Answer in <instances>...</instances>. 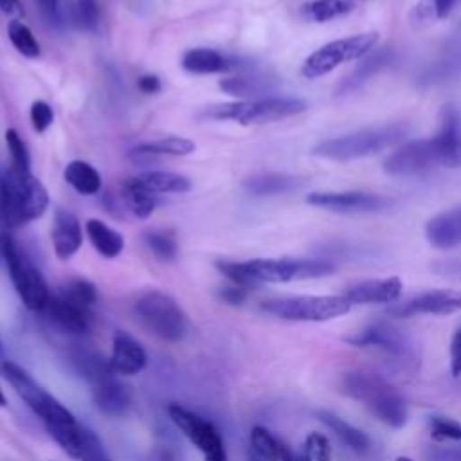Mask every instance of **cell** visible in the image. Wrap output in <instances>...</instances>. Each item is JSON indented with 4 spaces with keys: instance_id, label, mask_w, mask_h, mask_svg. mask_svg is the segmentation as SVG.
Segmentation results:
<instances>
[{
    "instance_id": "obj_1",
    "label": "cell",
    "mask_w": 461,
    "mask_h": 461,
    "mask_svg": "<svg viewBox=\"0 0 461 461\" xmlns=\"http://www.w3.org/2000/svg\"><path fill=\"white\" fill-rule=\"evenodd\" d=\"M0 373L11 384L14 393L25 402V405L43 421L52 439L74 459L79 457L83 425L77 423L74 414L58 402L49 391H45L22 366L5 360L0 364Z\"/></svg>"
},
{
    "instance_id": "obj_2",
    "label": "cell",
    "mask_w": 461,
    "mask_h": 461,
    "mask_svg": "<svg viewBox=\"0 0 461 461\" xmlns=\"http://www.w3.org/2000/svg\"><path fill=\"white\" fill-rule=\"evenodd\" d=\"M218 270L234 285L250 288L261 283H290L324 277L335 267L324 259L294 258H256L247 261H218Z\"/></svg>"
},
{
    "instance_id": "obj_3",
    "label": "cell",
    "mask_w": 461,
    "mask_h": 461,
    "mask_svg": "<svg viewBox=\"0 0 461 461\" xmlns=\"http://www.w3.org/2000/svg\"><path fill=\"white\" fill-rule=\"evenodd\" d=\"M47 205V189L31 171L7 167L0 173V221L9 230L41 218Z\"/></svg>"
},
{
    "instance_id": "obj_4",
    "label": "cell",
    "mask_w": 461,
    "mask_h": 461,
    "mask_svg": "<svg viewBox=\"0 0 461 461\" xmlns=\"http://www.w3.org/2000/svg\"><path fill=\"white\" fill-rule=\"evenodd\" d=\"M342 391L364 403L369 412L387 427L400 429L407 421L403 396L385 378L371 371H349L342 376Z\"/></svg>"
},
{
    "instance_id": "obj_5",
    "label": "cell",
    "mask_w": 461,
    "mask_h": 461,
    "mask_svg": "<svg viewBox=\"0 0 461 461\" xmlns=\"http://www.w3.org/2000/svg\"><path fill=\"white\" fill-rule=\"evenodd\" d=\"M407 135V128L403 124H389L378 128H366L353 133H346L340 137L326 139L313 146V155L346 162L362 157L375 155L385 148L398 144Z\"/></svg>"
},
{
    "instance_id": "obj_6",
    "label": "cell",
    "mask_w": 461,
    "mask_h": 461,
    "mask_svg": "<svg viewBox=\"0 0 461 461\" xmlns=\"http://www.w3.org/2000/svg\"><path fill=\"white\" fill-rule=\"evenodd\" d=\"M133 312L149 333L166 342H182L189 335L187 313L169 294L149 290L135 301Z\"/></svg>"
},
{
    "instance_id": "obj_7",
    "label": "cell",
    "mask_w": 461,
    "mask_h": 461,
    "mask_svg": "<svg viewBox=\"0 0 461 461\" xmlns=\"http://www.w3.org/2000/svg\"><path fill=\"white\" fill-rule=\"evenodd\" d=\"M306 110V103L297 97H258L207 106L203 115L216 121H234L238 124H265L281 121Z\"/></svg>"
},
{
    "instance_id": "obj_8",
    "label": "cell",
    "mask_w": 461,
    "mask_h": 461,
    "mask_svg": "<svg viewBox=\"0 0 461 461\" xmlns=\"http://www.w3.org/2000/svg\"><path fill=\"white\" fill-rule=\"evenodd\" d=\"M263 310L283 321L326 322L346 315L351 303L340 295H288L263 301Z\"/></svg>"
},
{
    "instance_id": "obj_9",
    "label": "cell",
    "mask_w": 461,
    "mask_h": 461,
    "mask_svg": "<svg viewBox=\"0 0 461 461\" xmlns=\"http://www.w3.org/2000/svg\"><path fill=\"white\" fill-rule=\"evenodd\" d=\"M2 259L7 265L13 286L25 308H29L31 312H43L50 297L47 283L41 272L23 254V250L18 247L11 234L4 241Z\"/></svg>"
},
{
    "instance_id": "obj_10",
    "label": "cell",
    "mask_w": 461,
    "mask_h": 461,
    "mask_svg": "<svg viewBox=\"0 0 461 461\" xmlns=\"http://www.w3.org/2000/svg\"><path fill=\"white\" fill-rule=\"evenodd\" d=\"M378 41V32H360L348 38L333 40L313 50L303 63L301 72L308 79L326 76L339 65L366 56Z\"/></svg>"
},
{
    "instance_id": "obj_11",
    "label": "cell",
    "mask_w": 461,
    "mask_h": 461,
    "mask_svg": "<svg viewBox=\"0 0 461 461\" xmlns=\"http://www.w3.org/2000/svg\"><path fill=\"white\" fill-rule=\"evenodd\" d=\"M167 414L189 443L198 448L203 461H229L225 441L214 423L180 403H169Z\"/></svg>"
},
{
    "instance_id": "obj_12",
    "label": "cell",
    "mask_w": 461,
    "mask_h": 461,
    "mask_svg": "<svg viewBox=\"0 0 461 461\" xmlns=\"http://www.w3.org/2000/svg\"><path fill=\"white\" fill-rule=\"evenodd\" d=\"M348 340L358 348H373L380 351L389 362L398 364L400 367H405V369L409 367L414 369L418 362L416 351L411 340L400 330L384 322L371 324L362 331H358L355 337H349Z\"/></svg>"
},
{
    "instance_id": "obj_13",
    "label": "cell",
    "mask_w": 461,
    "mask_h": 461,
    "mask_svg": "<svg viewBox=\"0 0 461 461\" xmlns=\"http://www.w3.org/2000/svg\"><path fill=\"white\" fill-rule=\"evenodd\" d=\"M439 166V157L432 139H414L393 151L385 162L384 171L394 176L421 175Z\"/></svg>"
},
{
    "instance_id": "obj_14",
    "label": "cell",
    "mask_w": 461,
    "mask_h": 461,
    "mask_svg": "<svg viewBox=\"0 0 461 461\" xmlns=\"http://www.w3.org/2000/svg\"><path fill=\"white\" fill-rule=\"evenodd\" d=\"M306 203L333 212H375L391 205L393 200L362 191H315L306 194Z\"/></svg>"
},
{
    "instance_id": "obj_15",
    "label": "cell",
    "mask_w": 461,
    "mask_h": 461,
    "mask_svg": "<svg viewBox=\"0 0 461 461\" xmlns=\"http://www.w3.org/2000/svg\"><path fill=\"white\" fill-rule=\"evenodd\" d=\"M461 312V288H436L412 295L389 310L394 317L450 315Z\"/></svg>"
},
{
    "instance_id": "obj_16",
    "label": "cell",
    "mask_w": 461,
    "mask_h": 461,
    "mask_svg": "<svg viewBox=\"0 0 461 461\" xmlns=\"http://www.w3.org/2000/svg\"><path fill=\"white\" fill-rule=\"evenodd\" d=\"M443 167H461V110L448 103L439 112V128L432 137Z\"/></svg>"
},
{
    "instance_id": "obj_17",
    "label": "cell",
    "mask_w": 461,
    "mask_h": 461,
    "mask_svg": "<svg viewBox=\"0 0 461 461\" xmlns=\"http://www.w3.org/2000/svg\"><path fill=\"white\" fill-rule=\"evenodd\" d=\"M403 285L398 277H382V279H366L353 283L342 290V295L351 304H378V303H394L400 299Z\"/></svg>"
},
{
    "instance_id": "obj_18",
    "label": "cell",
    "mask_w": 461,
    "mask_h": 461,
    "mask_svg": "<svg viewBox=\"0 0 461 461\" xmlns=\"http://www.w3.org/2000/svg\"><path fill=\"white\" fill-rule=\"evenodd\" d=\"M92 402L101 414L121 418L131 405V393L128 385L117 380V375H110L92 384Z\"/></svg>"
},
{
    "instance_id": "obj_19",
    "label": "cell",
    "mask_w": 461,
    "mask_h": 461,
    "mask_svg": "<svg viewBox=\"0 0 461 461\" xmlns=\"http://www.w3.org/2000/svg\"><path fill=\"white\" fill-rule=\"evenodd\" d=\"M110 367L115 375L131 376L140 373L148 364L146 349L131 335L117 331L112 342V355L108 358Z\"/></svg>"
},
{
    "instance_id": "obj_20",
    "label": "cell",
    "mask_w": 461,
    "mask_h": 461,
    "mask_svg": "<svg viewBox=\"0 0 461 461\" xmlns=\"http://www.w3.org/2000/svg\"><path fill=\"white\" fill-rule=\"evenodd\" d=\"M50 238L54 252L59 259L72 258L83 243V230L76 214L67 209H56Z\"/></svg>"
},
{
    "instance_id": "obj_21",
    "label": "cell",
    "mask_w": 461,
    "mask_h": 461,
    "mask_svg": "<svg viewBox=\"0 0 461 461\" xmlns=\"http://www.w3.org/2000/svg\"><path fill=\"white\" fill-rule=\"evenodd\" d=\"M427 241L439 249L448 250L461 245V205L432 216L425 225Z\"/></svg>"
},
{
    "instance_id": "obj_22",
    "label": "cell",
    "mask_w": 461,
    "mask_h": 461,
    "mask_svg": "<svg viewBox=\"0 0 461 461\" xmlns=\"http://www.w3.org/2000/svg\"><path fill=\"white\" fill-rule=\"evenodd\" d=\"M50 319L65 331H70V333H85L88 331L90 328V322H88V313H86V308H81L77 306L76 303L68 301L67 297H63L61 294H50L49 297V303L45 306V310Z\"/></svg>"
},
{
    "instance_id": "obj_23",
    "label": "cell",
    "mask_w": 461,
    "mask_h": 461,
    "mask_svg": "<svg viewBox=\"0 0 461 461\" xmlns=\"http://www.w3.org/2000/svg\"><path fill=\"white\" fill-rule=\"evenodd\" d=\"M249 461H295V454L268 429L254 427L250 430Z\"/></svg>"
},
{
    "instance_id": "obj_24",
    "label": "cell",
    "mask_w": 461,
    "mask_h": 461,
    "mask_svg": "<svg viewBox=\"0 0 461 461\" xmlns=\"http://www.w3.org/2000/svg\"><path fill=\"white\" fill-rule=\"evenodd\" d=\"M85 232L92 243V247L106 259L117 258L124 249V238L121 232L106 225L103 220L90 218L85 223Z\"/></svg>"
},
{
    "instance_id": "obj_25",
    "label": "cell",
    "mask_w": 461,
    "mask_h": 461,
    "mask_svg": "<svg viewBox=\"0 0 461 461\" xmlns=\"http://www.w3.org/2000/svg\"><path fill=\"white\" fill-rule=\"evenodd\" d=\"M393 59V50L391 49H378L371 54H367L362 63L348 76L340 81L337 94L344 95L351 90H357L360 85H364L371 76H375L378 70H382L384 67H387Z\"/></svg>"
},
{
    "instance_id": "obj_26",
    "label": "cell",
    "mask_w": 461,
    "mask_h": 461,
    "mask_svg": "<svg viewBox=\"0 0 461 461\" xmlns=\"http://www.w3.org/2000/svg\"><path fill=\"white\" fill-rule=\"evenodd\" d=\"M317 418L351 450L355 452H366L371 445L367 434L360 429H357L355 425H351L349 421L342 420L340 416H337L335 412L330 411H319Z\"/></svg>"
},
{
    "instance_id": "obj_27",
    "label": "cell",
    "mask_w": 461,
    "mask_h": 461,
    "mask_svg": "<svg viewBox=\"0 0 461 461\" xmlns=\"http://www.w3.org/2000/svg\"><path fill=\"white\" fill-rule=\"evenodd\" d=\"M180 65L191 74H218L229 68L227 58L207 47H194L185 50Z\"/></svg>"
},
{
    "instance_id": "obj_28",
    "label": "cell",
    "mask_w": 461,
    "mask_h": 461,
    "mask_svg": "<svg viewBox=\"0 0 461 461\" xmlns=\"http://www.w3.org/2000/svg\"><path fill=\"white\" fill-rule=\"evenodd\" d=\"M63 176L74 191H77L79 194H85V196L97 194L101 189V184H103L99 171L86 160H70L65 166Z\"/></svg>"
},
{
    "instance_id": "obj_29",
    "label": "cell",
    "mask_w": 461,
    "mask_h": 461,
    "mask_svg": "<svg viewBox=\"0 0 461 461\" xmlns=\"http://www.w3.org/2000/svg\"><path fill=\"white\" fill-rule=\"evenodd\" d=\"M137 178L157 196L164 193H187L191 189L189 178L173 171H142Z\"/></svg>"
},
{
    "instance_id": "obj_30",
    "label": "cell",
    "mask_w": 461,
    "mask_h": 461,
    "mask_svg": "<svg viewBox=\"0 0 461 461\" xmlns=\"http://www.w3.org/2000/svg\"><path fill=\"white\" fill-rule=\"evenodd\" d=\"M124 198L131 212L142 220L149 218L157 205V194L151 193L137 176L124 184Z\"/></svg>"
},
{
    "instance_id": "obj_31",
    "label": "cell",
    "mask_w": 461,
    "mask_h": 461,
    "mask_svg": "<svg viewBox=\"0 0 461 461\" xmlns=\"http://www.w3.org/2000/svg\"><path fill=\"white\" fill-rule=\"evenodd\" d=\"M194 142L185 137H162L157 140L139 144L133 153L137 155H169V157H185L194 151Z\"/></svg>"
},
{
    "instance_id": "obj_32",
    "label": "cell",
    "mask_w": 461,
    "mask_h": 461,
    "mask_svg": "<svg viewBox=\"0 0 461 461\" xmlns=\"http://www.w3.org/2000/svg\"><path fill=\"white\" fill-rule=\"evenodd\" d=\"M299 185V180L290 175H281V173H265L252 176L245 182V187L254 193V194H281L295 189Z\"/></svg>"
},
{
    "instance_id": "obj_33",
    "label": "cell",
    "mask_w": 461,
    "mask_h": 461,
    "mask_svg": "<svg viewBox=\"0 0 461 461\" xmlns=\"http://www.w3.org/2000/svg\"><path fill=\"white\" fill-rule=\"evenodd\" d=\"M351 9V0H310L303 5V16L310 22L324 23L348 14Z\"/></svg>"
},
{
    "instance_id": "obj_34",
    "label": "cell",
    "mask_w": 461,
    "mask_h": 461,
    "mask_svg": "<svg viewBox=\"0 0 461 461\" xmlns=\"http://www.w3.org/2000/svg\"><path fill=\"white\" fill-rule=\"evenodd\" d=\"M144 241L151 254L160 261H173L178 254L176 236L169 229H151L146 230Z\"/></svg>"
},
{
    "instance_id": "obj_35",
    "label": "cell",
    "mask_w": 461,
    "mask_h": 461,
    "mask_svg": "<svg viewBox=\"0 0 461 461\" xmlns=\"http://www.w3.org/2000/svg\"><path fill=\"white\" fill-rule=\"evenodd\" d=\"M7 36L13 47L25 58H38L41 54L40 41L32 34V31L20 20H13L7 25Z\"/></svg>"
},
{
    "instance_id": "obj_36",
    "label": "cell",
    "mask_w": 461,
    "mask_h": 461,
    "mask_svg": "<svg viewBox=\"0 0 461 461\" xmlns=\"http://www.w3.org/2000/svg\"><path fill=\"white\" fill-rule=\"evenodd\" d=\"M58 294L81 308H88L97 301V288L86 279H70Z\"/></svg>"
},
{
    "instance_id": "obj_37",
    "label": "cell",
    "mask_w": 461,
    "mask_h": 461,
    "mask_svg": "<svg viewBox=\"0 0 461 461\" xmlns=\"http://www.w3.org/2000/svg\"><path fill=\"white\" fill-rule=\"evenodd\" d=\"M4 137H5V146L11 153V167L20 171H31V157L18 131L14 128H7Z\"/></svg>"
},
{
    "instance_id": "obj_38",
    "label": "cell",
    "mask_w": 461,
    "mask_h": 461,
    "mask_svg": "<svg viewBox=\"0 0 461 461\" xmlns=\"http://www.w3.org/2000/svg\"><path fill=\"white\" fill-rule=\"evenodd\" d=\"M429 429L438 441H461V421L448 416H430Z\"/></svg>"
},
{
    "instance_id": "obj_39",
    "label": "cell",
    "mask_w": 461,
    "mask_h": 461,
    "mask_svg": "<svg viewBox=\"0 0 461 461\" xmlns=\"http://www.w3.org/2000/svg\"><path fill=\"white\" fill-rule=\"evenodd\" d=\"M77 459L79 461H112L99 436L86 427H83V439H81V450Z\"/></svg>"
},
{
    "instance_id": "obj_40",
    "label": "cell",
    "mask_w": 461,
    "mask_h": 461,
    "mask_svg": "<svg viewBox=\"0 0 461 461\" xmlns=\"http://www.w3.org/2000/svg\"><path fill=\"white\" fill-rule=\"evenodd\" d=\"M456 0H420L414 7L418 20H441L447 18Z\"/></svg>"
},
{
    "instance_id": "obj_41",
    "label": "cell",
    "mask_w": 461,
    "mask_h": 461,
    "mask_svg": "<svg viewBox=\"0 0 461 461\" xmlns=\"http://www.w3.org/2000/svg\"><path fill=\"white\" fill-rule=\"evenodd\" d=\"M29 119H31V126L36 133H45L54 121V110L49 103L38 99L31 104Z\"/></svg>"
},
{
    "instance_id": "obj_42",
    "label": "cell",
    "mask_w": 461,
    "mask_h": 461,
    "mask_svg": "<svg viewBox=\"0 0 461 461\" xmlns=\"http://www.w3.org/2000/svg\"><path fill=\"white\" fill-rule=\"evenodd\" d=\"M304 452L310 456L312 461H331V447L326 436L319 432L308 434L304 441Z\"/></svg>"
},
{
    "instance_id": "obj_43",
    "label": "cell",
    "mask_w": 461,
    "mask_h": 461,
    "mask_svg": "<svg viewBox=\"0 0 461 461\" xmlns=\"http://www.w3.org/2000/svg\"><path fill=\"white\" fill-rule=\"evenodd\" d=\"M74 20L83 29H92L99 20V7L95 0H77L74 7Z\"/></svg>"
},
{
    "instance_id": "obj_44",
    "label": "cell",
    "mask_w": 461,
    "mask_h": 461,
    "mask_svg": "<svg viewBox=\"0 0 461 461\" xmlns=\"http://www.w3.org/2000/svg\"><path fill=\"white\" fill-rule=\"evenodd\" d=\"M220 88H221L223 92L230 94V95H250L252 92L258 90L250 79H243V77L221 79V81H220Z\"/></svg>"
},
{
    "instance_id": "obj_45",
    "label": "cell",
    "mask_w": 461,
    "mask_h": 461,
    "mask_svg": "<svg viewBox=\"0 0 461 461\" xmlns=\"http://www.w3.org/2000/svg\"><path fill=\"white\" fill-rule=\"evenodd\" d=\"M450 373L452 376L461 375V326L450 339Z\"/></svg>"
},
{
    "instance_id": "obj_46",
    "label": "cell",
    "mask_w": 461,
    "mask_h": 461,
    "mask_svg": "<svg viewBox=\"0 0 461 461\" xmlns=\"http://www.w3.org/2000/svg\"><path fill=\"white\" fill-rule=\"evenodd\" d=\"M430 461H461V447L447 445L430 450Z\"/></svg>"
},
{
    "instance_id": "obj_47",
    "label": "cell",
    "mask_w": 461,
    "mask_h": 461,
    "mask_svg": "<svg viewBox=\"0 0 461 461\" xmlns=\"http://www.w3.org/2000/svg\"><path fill=\"white\" fill-rule=\"evenodd\" d=\"M220 297H221L223 303L232 304V306H238V304H241V303L245 301V297H247V288L238 286V285L232 283L230 286H223V288L220 290Z\"/></svg>"
},
{
    "instance_id": "obj_48",
    "label": "cell",
    "mask_w": 461,
    "mask_h": 461,
    "mask_svg": "<svg viewBox=\"0 0 461 461\" xmlns=\"http://www.w3.org/2000/svg\"><path fill=\"white\" fill-rule=\"evenodd\" d=\"M137 88L144 94H157L162 88V85H160V79L157 76L144 74L137 79Z\"/></svg>"
},
{
    "instance_id": "obj_49",
    "label": "cell",
    "mask_w": 461,
    "mask_h": 461,
    "mask_svg": "<svg viewBox=\"0 0 461 461\" xmlns=\"http://www.w3.org/2000/svg\"><path fill=\"white\" fill-rule=\"evenodd\" d=\"M0 11L5 14H20L23 9L20 0H0Z\"/></svg>"
},
{
    "instance_id": "obj_50",
    "label": "cell",
    "mask_w": 461,
    "mask_h": 461,
    "mask_svg": "<svg viewBox=\"0 0 461 461\" xmlns=\"http://www.w3.org/2000/svg\"><path fill=\"white\" fill-rule=\"evenodd\" d=\"M38 4L47 14H56L58 11V0H38Z\"/></svg>"
},
{
    "instance_id": "obj_51",
    "label": "cell",
    "mask_w": 461,
    "mask_h": 461,
    "mask_svg": "<svg viewBox=\"0 0 461 461\" xmlns=\"http://www.w3.org/2000/svg\"><path fill=\"white\" fill-rule=\"evenodd\" d=\"M0 407H5V394L2 389H0Z\"/></svg>"
},
{
    "instance_id": "obj_52",
    "label": "cell",
    "mask_w": 461,
    "mask_h": 461,
    "mask_svg": "<svg viewBox=\"0 0 461 461\" xmlns=\"http://www.w3.org/2000/svg\"><path fill=\"white\" fill-rule=\"evenodd\" d=\"M394 461H412L411 457H407V456H400V457H396Z\"/></svg>"
},
{
    "instance_id": "obj_53",
    "label": "cell",
    "mask_w": 461,
    "mask_h": 461,
    "mask_svg": "<svg viewBox=\"0 0 461 461\" xmlns=\"http://www.w3.org/2000/svg\"><path fill=\"white\" fill-rule=\"evenodd\" d=\"M0 349H2V340H0Z\"/></svg>"
}]
</instances>
